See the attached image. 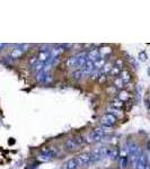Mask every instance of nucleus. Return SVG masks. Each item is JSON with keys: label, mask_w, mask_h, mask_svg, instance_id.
Instances as JSON below:
<instances>
[{"label": "nucleus", "mask_w": 150, "mask_h": 169, "mask_svg": "<svg viewBox=\"0 0 150 169\" xmlns=\"http://www.w3.org/2000/svg\"><path fill=\"white\" fill-rule=\"evenodd\" d=\"M86 61H87V52H81V53H78L77 55H73L71 58H69L65 64L70 69L79 70L86 63Z\"/></svg>", "instance_id": "f257e3e1"}, {"label": "nucleus", "mask_w": 150, "mask_h": 169, "mask_svg": "<svg viewBox=\"0 0 150 169\" xmlns=\"http://www.w3.org/2000/svg\"><path fill=\"white\" fill-rule=\"evenodd\" d=\"M58 155V150L56 148H52V147H49V148H43L41 153H40L39 156H37V159L40 161H43V162H45V161H50L52 160L54 157Z\"/></svg>", "instance_id": "f03ea898"}, {"label": "nucleus", "mask_w": 150, "mask_h": 169, "mask_svg": "<svg viewBox=\"0 0 150 169\" xmlns=\"http://www.w3.org/2000/svg\"><path fill=\"white\" fill-rule=\"evenodd\" d=\"M108 133V131L106 130V127H97L95 129L94 131H91L88 134V142H97V141H101L103 139L104 136Z\"/></svg>", "instance_id": "7ed1b4c3"}, {"label": "nucleus", "mask_w": 150, "mask_h": 169, "mask_svg": "<svg viewBox=\"0 0 150 169\" xmlns=\"http://www.w3.org/2000/svg\"><path fill=\"white\" fill-rule=\"evenodd\" d=\"M134 169H150V164L148 160V157L146 156V153L142 150L141 155L138 158V161L136 162V165L133 166Z\"/></svg>", "instance_id": "20e7f679"}, {"label": "nucleus", "mask_w": 150, "mask_h": 169, "mask_svg": "<svg viewBox=\"0 0 150 169\" xmlns=\"http://www.w3.org/2000/svg\"><path fill=\"white\" fill-rule=\"evenodd\" d=\"M116 122V117L114 116V115L110 114V113H106V114H104L102 117H101V121H99V123H101V125L103 127H112L114 124H115Z\"/></svg>", "instance_id": "39448f33"}, {"label": "nucleus", "mask_w": 150, "mask_h": 169, "mask_svg": "<svg viewBox=\"0 0 150 169\" xmlns=\"http://www.w3.org/2000/svg\"><path fill=\"white\" fill-rule=\"evenodd\" d=\"M77 158L78 162L80 167L85 165H88V164H91V159H90V152H84V153H80L79 156L76 157Z\"/></svg>", "instance_id": "423d86ee"}, {"label": "nucleus", "mask_w": 150, "mask_h": 169, "mask_svg": "<svg viewBox=\"0 0 150 169\" xmlns=\"http://www.w3.org/2000/svg\"><path fill=\"white\" fill-rule=\"evenodd\" d=\"M64 147H65V149L69 150V151H75V150H77V149L80 147V142L77 141V139H69L65 141Z\"/></svg>", "instance_id": "0eeeda50"}, {"label": "nucleus", "mask_w": 150, "mask_h": 169, "mask_svg": "<svg viewBox=\"0 0 150 169\" xmlns=\"http://www.w3.org/2000/svg\"><path fill=\"white\" fill-rule=\"evenodd\" d=\"M95 70V68H94V63L91 62V61H86V63L82 65V68L80 69V71L82 72V75L84 76H88V75H91L93 73V71Z\"/></svg>", "instance_id": "6e6552de"}, {"label": "nucleus", "mask_w": 150, "mask_h": 169, "mask_svg": "<svg viewBox=\"0 0 150 169\" xmlns=\"http://www.w3.org/2000/svg\"><path fill=\"white\" fill-rule=\"evenodd\" d=\"M30 46L28 44H21V45H17V47L15 49V50L11 52V56L13 58H15V59H17V58H19L24 52L26 51V49Z\"/></svg>", "instance_id": "1a4fd4ad"}, {"label": "nucleus", "mask_w": 150, "mask_h": 169, "mask_svg": "<svg viewBox=\"0 0 150 169\" xmlns=\"http://www.w3.org/2000/svg\"><path fill=\"white\" fill-rule=\"evenodd\" d=\"M99 58H101V54H99L98 49H91L90 51L87 52V60L91 61L93 63H94L95 61H97Z\"/></svg>", "instance_id": "9d476101"}, {"label": "nucleus", "mask_w": 150, "mask_h": 169, "mask_svg": "<svg viewBox=\"0 0 150 169\" xmlns=\"http://www.w3.org/2000/svg\"><path fill=\"white\" fill-rule=\"evenodd\" d=\"M79 168H80V165H79V162H78L76 157L72 158V159H70V160H68L63 165V169H79Z\"/></svg>", "instance_id": "9b49d317"}, {"label": "nucleus", "mask_w": 150, "mask_h": 169, "mask_svg": "<svg viewBox=\"0 0 150 169\" xmlns=\"http://www.w3.org/2000/svg\"><path fill=\"white\" fill-rule=\"evenodd\" d=\"M106 58H99L97 61H95L94 62V68H95V70H101L102 68L106 64Z\"/></svg>", "instance_id": "f8f14e48"}, {"label": "nucleus", "mask_w": 150, "mask_h": 169, "mask_svg": "<svg viewBox=\"0 0 150 169\" xmlns=\"http://www.w3.org/2000/svg\"><path fill=\"white\" fill-rule=\"evenodd\" d=\"M122 79V81L124 82V84H126L129 81L131 80V76H130V72L126 71V70H122L120 73V76H119Z\"/></svg>", "instance_id": "ddd939ff"}, {"label": "nucleus", "mask_w": 150, "mask_h": 169, "mask_svg": "<svg viewBox=\"0 0 150 169\" xmlns=\"http://www.w3.org/2000/svg\"><path fill=\"white\" fill-rule=\"evenodd\" d=\"M128 164H129L128 157H120V159H119V165H120L121 169L126 168V167H128Z\"/></svg>", "instance_id": "4468645a"}, {"label": "nucleus", "mask_w": 150, "mask_h": 169, "mask_svg": "<svg viewBox=\"0 0 150 169\" xmlns=\"http://www.w3.org/2000/svg\"><path fill=\"white\" fill-rule=\"evenodd\" d=\"M129 97H130V95H129L128 91H125V90H121L120 93H119V96H117V99L124 103L125 100H128Z\"/></svg>", "instance_id": "2eb2a0df"}, {"label": "nucleus", "mask_w": 150, "mask_h": 169, "mask_svg": "<svg viewBox=\"0 0 150 169\" xmlns=\"http://www.w3.org/2000/svg\"><path fill=\"white\" fill-rule=\"evenodd\" d=\"M121 71H122V69H120L119 67H116V65H114V67L112 68V70L110 71V76H112V77H119L120 76V73H121Z\"/></svg>", "instance_id": "dca6fc26"}, {"label": "nucleus", "mask_w": 150, "mask_h": 169, "mask_svg": "<svg viewBox=\"0 0 150 169\" xmlns=\"http://www.w3.org/2000/svg\"><path fill=\"white\" fill-rule=\"evenodd\" d=\"M112 52V49L111 47H102L101 50H99V54H101V58H106V55L107 54H110Z\"/></svg>", "instance_id": "f3484780"}, {"label": "nucleus", "mask_w": 150, "mask_h": 169, "mask_svg": "<svg viewBox=\"0 0 150 169\" xmlns=\"http://www.w3.org/2000/svg\"><path fill=\"white\" fill-rule=\"evenodd\" d=\"M108 113H110V114H112V115H114V116H121V115H122V110H117V108H114V107H111V106H110V107H108Z\"/></svg>", "instance_id": "a211bd4d"}, {"label": "nucleus", "mask_w": 150, "mask_h": 169, "mask_svg": "<svg viewBox=\"0 0 150 169\" xmlns=\"http://www.w3.org/2000/svg\"><path fill=\"white\" fill-rule=\"evenodd\" d=\"M122 106H123V101L119 100L117 98L114 99V100L111 103V107H114V108H117V110H121Z\"/></svg>", "instance_id": "6ab92c4d"}, {"label": "nucleus", "mask_w": 150, "mask_h": 169, "mask_svg": "<svg viewBox=\"0 0 150 169\" xmlns=\"http://www.w3.org/2000/svg\"><path fill=\"white\" fill-rule=\"evenodd\" d=\"M114 86L117 87V88H123L124 87V82L122 81L120 77H116L115 79H114Z\"/></svg>", "instance_id": "aec40b11"}, {"label": "nucleus", "mask_w": 150, "mask_h": 169, "mask_svg": "<svg viewBox=\"0 0 150 169\" xmlns=\"http://www.w3.org/2000/svg\"><path fill=\"white\" fill-rule=\"evenodd\" d=\"M72 76L75 79H81L82 77H85L84 75H82V72L80 71V69H79V70H75L72 73Z\"/></svg>", "instance_id": "412c9836"}, {"label": "nucleus", "mask_w": 150, "mask_h": 169, "mask_svg": "<svg viewBox=\"0 0 150 169\" xmlns=\"http://www.w3.org/2000/svg\"><path fill=\"white\" fill-rule=\"evenodd\" d=\"M149 152H150V142H149Z\"/></svg>", "instance_id": "4be33fe9"}]
</instances>
